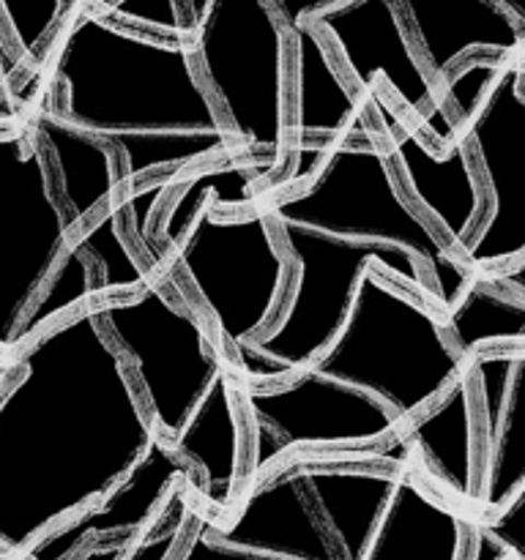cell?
Instances as JSON below:
<instances>
[{"instance_id": "484cf974", "label": "cell", "mask_w": 525, "mask_h": 560, "mask_svg": "<svg viewBox=\"0 0 525 560\" xmlns=\"http://www.w3.org/2000/svg\"><path fill=\"white\" fill-rule=\"evenodd\" d=\"M96 11L115 25L148 33V36L186 42L180 0H107Z\"/></svg>"}, {"instance_id": "5b68a950", "label": "cell", "mask_w": 525, "mask_h": 560, "mask_svg": "<svg viewBox=\"0 0 525 560\" xmlns=\"http://www.w3.org/2000/svg\"><path fill=\"white\" fill-rule=\"evenodd\" d=\"M310 370L377 399L405 424L463 377L468 359L452 348L435 306L366 268L342 326Z\"/></svg>"}, {"instance_id": "83f0119b", "label": "cell", "mask_w": 525, "mask_h": 560, "mask_svg": "<svg viewBox=\"0 0 525 560\" xmlns=\"http://www.w3.org/2000/svg\"><path fill=\"white\" fill-rule=\"evenodd\" d=\"M474 523L506 552L509 560H525V490L492 514H479Z\"/></svg>"}, {"instance_id": "7c38bea8", "label": "cell", "mask_w": 525, "mask_h": 560, "mask_svg": "<svg viewBox=\"0 0 525 560\" xmlns=\"http://www.w3.org/2000/svg\"><path fill=\"white\" fill-rule=\"evenodd\" d=\"M310 25L320 33L345 80L359 96L383 85L394 104L438 145L463 135L441 88L416 52L394 0H345Z\"/></svg>"}, {"instance_id": "d4e9b609", "label": "cell", "mask_w": 525, "mask_h": 560, "mask_svg": "<svg viewBox=\"0 0 525 560\" xmlns=\"http://www.w3.org/2000/svg\"><path fill=\"white\" fill-rule=\"evenodd\" d=\"M197 506V498L191 492L189 481H180L173 490V495L167 498L162 512L156 514L151 525L145 530L131 539L129 550H126L124 560H170L173 552L178 550L180 539L186 534V525H189L191 512Z\"/></svg>"}, {"instance_id": "836d02e7", "label": "cell", "mask_w": 525, "mask_h": 560, "mask_svg": "<svg viewBox=\"0 0 525 560\" xmlns=\"http://www.w3.org/2000/svg\"><path fill=\"white\" fill-rule=\"evenodd\" d=\"M102 3H107V0H71L74 9H98Z\"/></svg>"}, {"instance_id": "8fae6325", "label": "cell", "mask_w": 525, "mask_h": 560, "mask_svg": "<svg viewBox=\"0 0 525 560\" xmlns=\"http://www.w3.org/2000/svg\"><path fill=\"white\" fill-rule=\"evenodd\" d=\"M485 191V213L459 252L474 271L525 260V55L506 58L459 124Z\"/></svg>"}, {"instance_id": "7402d4cb", "label": "cell", "mask_w": 525, "mask_h": 560, "mask_svg": "<svg viewBox=\"0 0 525 560\" xmlns=\"http://www.w3.org/2000/svg\"><path fill=\"white\" fill-rule=\"evenodd\" d=\"M71 246L91 262L96 301L107 299V295L131 293V290L159 279V273L137 255L131 241L126 238L118 200L109 202L93 222L77 230Z\"/></svg>"}, {"instance_id": "d6a6232c", "label": "cell", "mask_w": 525, "mask_h": 560, "mask_svg": "<svg viewBox=\"0 0 525 560\" xmlns=\"http://www.w3.org/2000/svg\"><path fill=\"white\" fill-rule=\"evenodd\" d=\"M495 3L501 5V9H506L520 25H525V0H495Z\"/></svg>"}, {"instance_id": "5bb4252c", "label": "cell", "mask_w": 525, "mask_h": 560, "mask_svg": "<svg viewBox=\"0 0 525 560\" xmlns=\"http://www.w3.org/2000/svg\"><path fill=\"white\" fill-rule=\"evenodd\" d=\"M211 536L222 545L277 560H339L293 457L246 481L228 514H211Z\"/></svg>"}, {"instance_id": "6da1fadb", "label": "cell", "mask_w": 525, "mask_h": 560, "mask_svg": "<svg viewBox=\"0 0 525 560\" xmlns=\"http://www.w3.org/2000/svg\"><path fill=\"white\" fill-rule=\"evenodd\" d=\"M156 443L93 301L0 361V550L20 558L96 506Z\"/></svg>"}, {"instance_id": "4316f807", "label": "cell", "mask_w": 525, "mask_h": 560, "mask_svg": "<svg viewBox=\"0 0 525 560\" xmlns=\"http://www.w3.org/2000/svg\"><path fill=\"white\" fill-rule=\"evenodd\" d=\"M208 525H211V512L197 503L195 512H191L189 525H186L184 539H180L178 550L173 552L170 560H277L257 556V552L238 550V547L222 545L219 539H213Z\"/></svg>"}, {"instance_id": "ac0fdd59", "label": "cell", "mask_w": 525, "mask_h": 560, "mask_svg": "<svg viewBox=\"0 0 525 560\" xmlns=\"http://www.w3.org/2000/svg\"><path fill=\"white\" fill-rule=\"evenodd\" d=\"M416 474L463 512L479 503L481 446L470 370L430 408L399 427Z\"/></svg>"}, {"instance_id": "30bf717a", "label": "cell", "mask_w": 525, "mask_h": 560, "mask_svg": "<svg viewBox=\"0 0 525 560\" xmlns=\"http://www.w3.org/2000/svg\"><path fill=\"white\" fill-rule=\"evenodd\" d=\"M241 410L279 446L282 459L306 454L320 463H388L402 438L399 421L377 399L299 370L277 383H238Z\"/></svg>"}, {"instance_id": "8992f818", "label": "cell", "mask_w": 525, "mask_h": 560, "mask_svg": "<svg viewBox=\"0 0 525 560\" xmlns=\"http://www.w3.org/2000/svg\"><path fill=\"white\" fill-rule=\"evenodd\" d=\"M162 282L211 326L230 370L246 345L273 323L290 282V257L262 202L244 213L206 200L173 249Z\"/></svg>"}, {"instance_id": "7a4b0ae2", "label": "cell", "mask_w": 525, "mask_h": 560, "mask_svg": "<svg viewBox=\"0 0 525 560\" xmlns=\"http://www.w3.org/2000/svg\"><path fill=\"white\" fill-rule=\"evenodd\" d=\"M55 109L113 148L118 200L148 180L246 159L195 71L189 44L71 9L42 66Z\"/></svg>"}, {"instance_id": "9a60e30c", "label": "cell", "mask_w": 525, "mask_h": 560, "mask_svg": "<svg viewBox=\"0 0 525 560\" xmlns=\"http://www.w3.org/2000/svg\"><path fill=\"white\" fill-rule=\"evenodd\" d=\"M468 370L481 446L479 517L525 490V348L481 350Z\"/></svg>"}, {"instance_id": "1f68e13d", "label": "cell", "mask_w": 525, "mask_h": 560, "mask_svg": "<svg viewBox=\"0 0 525 560\" xmlns=\"http://www.w3.org/2000/svg\"><path fill=\"white\" fill-rule=\"evenodd\" d=\"M0 63H3V69H5V74L11 77V88L16 85V77H25V69H22L20 66V60H16V55L11 52V47L9 44H5V36H3V31H0ZM16 96V93H14Z\"/></svg>"}, {"instance_id": "e575fe53", "label": "cell", "mask_w": 525, "mask_h": 560, "mask_svg": "<svg viewBox=\"0 0 525 560\" xmlns=\"http://www.w3.org/2000/svg\"><path fill=\"white\" fill-rule=\"evenodd\" d=\"M0 560H11V558H9V556H5V552H3V550H0Z\"/></svg>"}, {"instance_id": "44dd1931", "label": "cell", "mask_w": 525, "mask_h": 560, "mask_svg": "<svg viewBox=\"0 0 525 560\" xmlns=\"http://www.w3.org/2000/svg\"><path fill=\"white\" fill-rule=\"evenodd\" d=\"M441 320L452 348L468 361L481 350L525 348V260L476 271Z\"/></svg>"}, {"instance_id": "3957f363", "label": "cell", "mask_w": 525, "mask_h": 560, "mask_svg": "<svg viewBox=\"0 0 525 560\" xmlns=\"http://www.w3.org/2000/svg\"><path fill=\"white\" fill-rule=\"evenodd\" d=\"M93 310L153 432L189 470L197 503L228 514L244 479V410L238 381L206 317L162 279L93 301Z\"/></svg>"}, {"instance_id": "d6986e66", "label": "cell", "mask_w": 525, "mask_h": 560, "mask_svg": "<svg viewBox=\"0 0 525 560\" xmlns=\"http://www.w3.org/2000/svg\"><path fill=\"white\" fill-rule=\"evenodd\" d=\"M394 5L438 88L470 55H525V25L495 0H394Z\"/></svg>"}, {"instance_id": "cb8c5ba5", "label": "cell", "mask_w": 525, "mask_h": 560, "mask_svg": "<svg viewBox=\"0 0 525 560\" xmlns=\"http://www.w3.org/2000/svg\"><path fill=\"white\" fill-rule=\"evenodd\" d=\"M71 9V0H0L5 44L22 69L33 71L42 66L55 33L60 31Z\"/></svg>"}, {"instance_id": "277c9868", "label": "cell", "mask_w": 525, "mask_h": 560, "mask_svg": "<svg viewBox=\"0 0 525 560\" xmlns=\"http://www.w3.org/2000/svg\"><path fill=\"white\" fill-rule=\"evenodd\" d=\"M260 202L273 224L410 255L424 266L441 312L476 277L405 200L381 142H323L315 173L304 184L262 195Z\"/></svg>"}, {"instance_id": "9c48e42d", "label": "cell", "mask_w": 525, "mask_h": 560, "mask_svg": "<svg viewBox=\"0 0 525 560\" xmlns=\"http://www.w3.org/2000/svg\"><path fill=\"white\" fill-rule=\"evenodd\" d=\"M27 118L0 126V361L77 235Z\"/></svg>"}, {"instance_id": "ffe728a7", "label": "cell", "mask_w": 525, "mask_h": 560, "mask_svg": "<svg viewBox=\"0 0 525 560\" xmlns=\"http://www.w3.org/2000/svg\"><path fill=\"white\" fill-rule=\"evenodd\" d=\"M25 118L42 142L58 202L82 230L109 202L118 200V162L113 148L69 124L55 109L47 85L38 88L36 98L25 109Z\"/></svg>"}, {"instance_id": "f1b7e54d", "label": "cell", "mask_w": 525, "mask_h": 560, "mask_svg": "<svg viewBox=\"0 0 525 560\" xmlns=\"http://www.w3.org/2000/svg\"><path fill=\"white\" fill-rule=\"evenodd\" d=\"M268 3H271L273 14L279 16V22L284 25V31L290 33L293 27L315 20L317 14H323V11L345 3V0H268Z\"/></svg>"}, {"instance_id": "2e32d148", "label": "cell", "mask_w": 525, "mask_h": 560, "mask_svg": "<svg viewBox=\"0 0 525 560\" xmlns=\"http://www.w3.org/2000/svg\"><path fill=\"white\" fill-rule=\"evenodd\" d=\"M288 151L323 142L377 145L364 98L353 91L320 33L304 22L288 33Z\"/></svg>"}, {"instance_id": "f546056e", "label": "cell", "mask_w": 525, "mask_h": 560, "mask_svg": "<svg viewBox=\"0 0 525 560\" xmlns=\"http://www.w3.org/2000/svg\"><path fill=\"white\" fill-rule=\"evenodd\" d=\"M25 109L20 104V98L14 96V88H11V77L5 74L3 63H0V126H14L25 118Z\"/></svg>"}, {"instance_id": "e0dca14e", "label": "cell", "mask_w": 525, "mask_h": 560, "mask_svg": "<svg viewBox=\"0 0 525 560\" xmlns=\"http://www.w3.org/2000/svg\"><path fill=\"white\" fill-rule=\"evenodd\" d=\"M468 530L470 514L416 474L405 446L359 560H465Z\"/></svg>"}, {"instance_id": "4fadbf2b", "label": "cell", "mask_w": 525, "mask_h": 560, "mask_svg": "<svg viewBox=\"0 0 525 560\" xmlns=\"http://www.w3.org/2000/svg\"><path fill=\"white\" fill-rule=\"evenodd\" d=\"M361 98L370 109L377 140L405 200L446 241L448 249L459 255L485 213V191L465 137L459 135L448 145L432 142L388 98L383 85L372 88Z\"/></svg>"}, {"instance_id": "603a6c76", "label": "cell", "mask_w": 525, "mask_h": 560, "mask_svg": "<svg viewBox=\"0 0 525 560\" xmlns=\"http://www.w3.org/2000/svg\"><path fill=\"white\" fill-rule=\"evenodd\" d=\"M91 301H96L93 268L91 262L82 257V252L69 246L66 255L60 257L58 266H55V271L49 273V279L44 282V288L38 290L31 310H27L25 320H22L20 331H16V348L25 345L31 337H36V334L42 331V328H47L49 323L63 317L66 312L91 304Z\"/></svg>"}, {"instance_id": "52a82bcc", "label": "cell", "mask_w": 525, "mask_h": 560, "mask_svg": "<svg viewBox=\"0 0 525 560\" xmlns=\"http://www.w3.org/2000/svg\"><path fill=\"white\" fill-rule=\"evenodd\" d=\"M180 9L195 71L224 129L277 178L288 159V31L268 0H180Z\"/></svg>"}, {"instance_id": "4dcf8cb0", "label": "cell", "mask_w": 525, "mask_h": 560, "mask_svg": "<svg viewBox=\"0 0 525 560\" xmlns=\"http://www.w3.org/2000/svg\"><path fill=\"white\" fill-rule=\"evenodd\" d=\"M131 539L118 541H98V545H85L71 560H124Z\"/></svg>"}, {"instance_id": "ba28073f", "label": "cell", "mask_w": 525, "mask_h": 560, "mask_svg": "<svg viewBox=\"0 0 525 560\" xmlns=\"http://www.w3.org/2000/svg\"><path fill=\"white\" fill-rule=\"evenodd\" d=\"M277 233L290 257V282L271 326L235 355L238 383H277L306 370L342 326L366 268H377L441 312L424 266L405 252L348 244L284 224H277Z\"/></svg>"}]
</instances>
